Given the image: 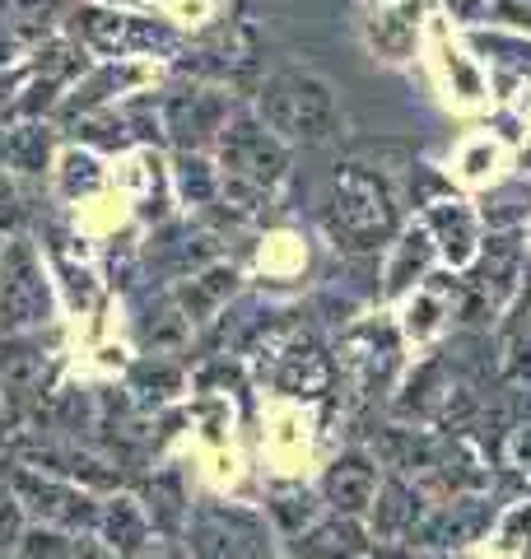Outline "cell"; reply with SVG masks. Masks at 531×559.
<instances>
[{"mask_svg": "<svg viewBox=\"0 0 531 559\" xmlns=\"http://www.w3.org/2000/svg\"><path fill=\"white\" fill-rule=\"evenodd\" d=\"M215 164L220 205H228L238 219H252L290 178V145L257 117V108H234L215 140Z\"/></svg>", "mask_w": 531, "mask_h": 559, "instance_id": "6da1fadb", "label": "cell"}, {"mask_svg": "<svg viewBox=\"0 0 531 559\" xmlns=\"http://www.w3.org/2000/svg\"><path fill=\"white\" fill-rule=\"evenodd\" d=\"M322 229L341 252H378L401 234V197L382 168L341 164L322 197Z\"/></svg>", "mask_w": 531, "mask_h": 559, "instance_id": "7a4b0ae2", "label": "cell"}, {"mask_svg": "<svg viewBox=\"0 0 531 559\" xmlns=\"http://www.w3.org/2000/svg\"><path fill=\"white\" fill-rule=\"evenodd\" d=\"M252 108L285 145H327L341 135V98H335L331 80L317 75L312 66L271 70Z\"/></svg>", "mask_w": 531, "mask_h": 559, "instance_id": "3957f363", "label": "cell"}, {"mask_svg": "<svg viewBox=\"0 0 531 559\" xmlns=\"http://www.w3.org/2000/svg\"><path fill=\"white\" fill-rule=\"evenodd\" d=\"M70 38L84 51H98L108 61H140V57H173L182 47V33L164 20H145L121 5H80L70 14Z\"/></svg>", "mask_w": 531, "mask_h": 559, "instance_id": "277c9868", "label": "cell"}, {"mask_svg": "<svg viewBox=\"0 0 531 559\" xmlns=\"http://www.w3.org/2000/svg\"><path fill=\"white\" fill-rule=\"evenodd\" d=\"M51 308H57V289L38 248L24 238L0 242V331L5 336L43 331L51 322Z\"/></svg>", "mask_w": 531, "mask_h": 559, "instance_id": "5b68a950", "label": "cell"}, {"mask_svg": "<svg viewBox=\"0 0 531 559\" xmlns=\"http://www.w3.org/2000/svg\"><path fill=\"white\" fill-rule=\"evenodd\" d=\"M275 527L266 513L234 509V503H197L187 518V555L191 559H275Z\"/></svg>", "mask_w": 531, "mask_h": 559, "instance_id": "8992f818", "label": "cell"}, {"mask_svg": "<svg viewBox=\"0 0 531 559\" xmlns=\"http://www.w3.org/2000/svg\"><path fill=\"white\" fill-rule=\"evenodd\" d=\"M5 489L20 499V509L28 522L38 527H57V532H84L98 522V503L88 489H80L75 480L51 476L38 466H14L5 476Z\"/></svg>", "mask_w": 531, "mask_h": 559, "instance_id": "52a82bcc", "label": "cell"}, {"mask_svg": "<svg viewBox=\"0 0 531 559\" xmlns=\"http://www.w3.org/2000/svg\"><path fill=\"white\" fill-rule=\"evenodd\" d=\"M228 112H234V98L224 90H210V84H191V90H177L158 103L164 135L177 150H215Z\"/></svg>", "mask_w": 531, "mask_h": 559, "instance_id": "ba28073f", "label": "cell"}, {"mask_svg": "<svg viewBox=\"0 0 531 559\" xmlns=\"http://www.w3.org/2000/svg\"><path fill=\"white\" fill-rule=\"evenodd\" d=\"M424 28H429V5L424 0H382V5H368L364 14V43L387 66L411 61Z\"/></svg>", "mask_w": 531, "mask_h": 559, "instance_id": "9c48e42d", "label": "cell"}, {"mask_svg": "<svg viewBox=\"0 0 531 559\" xmlns=\"http://www.w3.org/2000/svg\"><path fill=\"white\" fill-rule=\"evenodd\" d=\"M271 388L285 396H322L335 382V364L327 359V349H317L308 336L285 331V336L271 341Z\"/></svg>", "mask_w": 531, "mask_h": 559, "instance_id": "30bf717a", "label": "cell"}, {"mask_svg": "<svg viewBox=\"0 0 531 559\" xmlns=\"http://www.w3.org/2000/svg\"><path fill=\"white\" fill-rule=\"evenodd\" d=\"M522 280V248L518 238H489L481 261L467 280V308L462 318H475V312H494Z\"/></svg>", "mask_w": 531, "mask_h": 559, "instance_id": "8fae6325", "label": "cell"}, {"mask_svg": "<svg viewBox=\"0 0 531 559\" xmlns=\"http://www.w3.org/2000/svg\"><path fill=\"white\" fill-rule=\"evenodd\" d=\"M378 485H382L378 457H374V452L350 448V452H341V457L327 466V476H322V503H327L331 513L359 518V513H368V503H374Z\"/></svg>", "mask_w": 531, "mask_h": 559, "instance_id": "7c38bea8", "label": "cell"}, {"mask_svg": "<svg viewBox=\"0 0 531 559\" xmlns=\"http://www.w3.org/2000/svg\"><path fill=\"white\" fill-rule=\"evenodd\" d=\"M489 527V499L481 495H457L452 503H442V509L424 513L420 527L411 536V546H424V550H457V546H471L475 536Z\"/></svg>", "mask_w": 531, "mask_h": 559, "instance_id": "4fadbf2b", "label": "cell"}, {"mask_svg": "<svg viewBox=\"0 0 531 559\" xmlns=\"http://www.w3.org/2000/svg\"><path fill=\"white\" fill-rule=\"evenodd\" d=\"M368 546L374 540H368L359 518L331 513V518H317L308 532L290 536V559H364Z\"/></svg>", "mask_w": 531, "mask_h": 559, "instance_id": "5bb4252c", "label": "cell"}, {"mask_svg": "<svg viewBox=\"0 0 531 559\" xmlns=\"http://www.w3.org/2000/svg\"><path fill=\"white\" fill-rule=\"evenodd\" d=\"M140 509H145L154 536H168L177 540L187 532V518H191V495L182 485V471H150L145 480H140Z\"/></svg>", "mask_w": 531, "mask_h": 559, "instance_id": "9a60e30c", "label": "cell"}, {"mask_svg": "<svg viewBox=\"0 0 531 559\" xmlns=\"http://www.w3.org/2000/svg\"><path fill=\"white\" fill-rule=\"evenodd\" d=\"M94 532H98V540H103V546H108L117 559H135L140 550L150 546V536H154L145 509H140V499H131V495L103 499V503H98Z\"/></svg>", "mask_w": 531, "mask_h": 559, "instance_id": "2e32d148", "label": "cell"}, {"mask_svg": "<svg viewBox=\"0 0 531 559\" xmlns=\"http://www.w3.org/2000/svg\"><path fill=\"white\" fill-rule=\"evenodd\" d=\"M234 289H238V271L234 266H224V261H210V266L201 271H191L182 285L173 289V304L182 308V318L197 326V322H210L215 312L234 299Z\"/></svg>", "mask_w": 531, "mask_h": 559, "instance_id": "e0dca14e", "label": "cell"}, {"mask_svg": "<svg viewBox=\"0 0 531 559\" xmlns=\"http://www.w3.org/2000/svg\"><path fill=\"white\" fill-rule=\"evenodd\" d=\"M424 229L434 234L438 252L452 261V266H467L475 257V229H481V219H475V210L457 197H442L429 205V215H424Z\"/></svg>", "mask_w": 531, "mask_h": 559, "instance_id": "ac0fdd59", "label": "cell"}, {"mask_svg": "<svg viewBox=\"0 0 531 559\" xmlns=\"http://www.w3.org/2000/svg\"><path fill=\"white\" fill-rule=\"evenodd\" d=\"M368 513H374V536L378 540H411L415 527H420V518H424V499L401 476H392V480L378 485Z\"/></svg>", "mask_w": 531, "mask_h": 559, "instance_id": "d6986e66", "label": "cell"}, {"mask_svg": "<svg viewBox=\"0 0 531 559\" xmlns=\"http://www.w3.org/2000/svg\"><path fill=\"white\" fill-rule=\"evenodd\" d=\"M438 439H429L424 429H405V425H387L378 429L374 439V457L378 466H392V471H424L429 476L434 462H438Z\"/></svg>", "mask_w": 531, "mask_h": 559, "instance_id": "ffe728a7", "label": "cell"}, {"mask_svg": "<svg viewBox=\"0 0 531 559\" xmlns=\"http://www.w3.org/2000/svg\"><path fill=\"white\" fill-rule=\"evenodd\" d=\"M0 164L20 178H43L51 164V127H43V117H28L20 127H10L0 140Z\"/></svg>", "mask_w": 531, "mask_h": 559, "instance_id": "44dd1931", "label": "cell"}, {"mask_svg": "<svg viewBox=\"0 0 531 559\" xmlns=\"http://www.w3.org/2000/svg\"><path fill=\"white\" fill-rule=\"evenodd\" d=\"M173 191L182 205H220V164L205 150H177L173 159Z\"/></svg>", "mask_w": 531, "mask_h": 559, "instance_id": "7402d4cb", "label": "cell"}, {"mask_svg": "<svg viewBox=\"0 0 531 559\" xmlns=\"http://www.w3.org/2000/svg\"><path fill=\"white\" fill-rule=\"evenodd\" d=\"M127 392L140 411H158L164 401H173L182 392V369L168 359V355H145L131 364V378H127Z\"/></svg>", "mask_w": 531, "mask_h": 559, "instance_id": "603a6c76", "label": "cell"}, {"mask_svg": "<svg viewBox=\"0 0 531 559\" xmlns=\"http://www.w3.org/2000/svg\"><path fill=\"white\" fill-rule=\"evenodd\" d=\"M471 47L504 75H531V33L522 28H471Z\"/></svg>", "mask_w": 531, "mask_h": 559, "instance_id": "cb8c5ba5", "label": "cell"}, {"mask_svg": "<svg viewBox=\"0 0 531 559\" xmlns=\"http://www.w3.org/2000/svg\"><path fill=\"white\" fill-rule=\"evenodd\" d=\"M266 518H271V527L280 536H298L322 518V503H317V495L304 485H280V489H271V499H266Z\"/></svg>", "mask_w": 531, "mask_h": 559, "instance_id": "d4e9b609", "label": "cell"}, {"mask_svg": "<svg viewBox=\"0 0 531 559\" xmlns=\"http://www.w3.org/2000/svg\"><path fill=\"white\" fill-rule=\"evenodd\" d=\"M429 261H434V234L424 229V224H415V229H405V234L397 238L392 266H387V294L411 289L415 280L429 271Z\"/></svg>", "mask_w": 531, "mask_h": 559, "instance_id": "484cf974", "label": "cell"}, {"mask_svg": "<svg viewBox=\"0 0 531 559\" xmlns=\"http://www.w3.org/2000/svg\"><path fill=\"white\" fill-rule=\"evenodd\" d=\"M448 392H452V382H448V373H442V364H424V369L411 378L405 396L397 401V415H405V419H411V415L415 419H438Z\"/></svg>", "mask_w": 531, "mask_h": 559, "instance_id": "4316f807", "label": "cell"}, {"mask_svg": "<svg viewBox=\"0 0 531 559\" xmlns=\"http://www.w3.org/2000/svg\"><path fill=\"white\" fill-rule=\"evenodd\" d=\"M429 33H434V43H438V61H442V70H448V80H452V94H457V98H467V103L485 98L489 84H485V75H481V66H475V57L457 51L442 24H429Z\"/></svg>", "mask_w": 531, "mask_h": 559, "instance_id": "83f0119b", "label": "cell"}, {"mask_svg": "<svg viewBox=\"0 0 531 559\" xmlns=\"http://www.w3.org/2000/svg\"><path fill=\"white\" fill-rule=\"evenodd\" d=\"M57 191L66 201H84L94 197V191H103V164L94 159L88 150H66L57 159Z\"/></svg>", "mask_w": 531, "mask_h": 559, "instance_id": "f1b7e54d", "label": "cell"}, {"mask_svg": "<svg viewBox=\"0 0 531 559\" xmlns=\"http://www.w3.org/2000/svg\"><path fill=\"white\" fill-rule=\"evenodd\" d=\"M28 527V518L20 509V499L5 489V480H0V559L14 555V546H20V536Z\"/></svg>", "mask_w": 531, "mask_h": 559, "instance_id": "f546056e", "label": "cell"}, {"mask_svg": "<svg viewBox=\"0 0 531 559\" xmlns=\"http://www.w3.org/2000/svg\"><path fill=\"white\" fill-rule=\"evenodd\" d=\"M494 201H504V210H494V215H485V219L499 224V229H504V224H522V219L531 215V187H522V182L504 187Z\"/></svg>", "mask_w": 531, "mask_h": 559, "instance_id": "4dcf8cb0", "label": "cell"}, {"mask_svg": "<svg viewBox=\"0 0 531 559\" xmlns=\"http://www.w3.org/2000/svg\"><path fill=\"white\" fill-rule=\"evenodd\" d=\"M504 550H512V555H531V503H518L508 518H504Z\"/></svg>", "mask_w": 531, "mask_h": 559, "instance_id": "1f68e13d", "label": "cell"}, {"mask_svg": "<svg viewBox=\"0 0 531 559\" xmlns=\"http://www.w3.org/2000/svg\"><path fill=\"white\" fill-rule=\"evenodd\" d=\"M424 5L448 14V20H457V24H481L494 14V0H424Z\"/></svg>", "mask_w": 531, "mask_h": 559, "instance_id": "d6a6232c", "label": "cell"}, {"mask_svg": "<svg viewBox=\"0 0 531 559\" xmlns=\"http://www.w3.org/2000/svg\"><path fill=\"white\" fill-rule=\"evenodd\" d=\"M20 219H24L20 191H14L10 182H0V234H5V229H20Z\"/></svg>", "mask_w": 531, "mask_h": 559, "instance_id": "836d02e7", "label": "cell"}, {"mask_svg": "<svg viewBox=\"0 0 531 559\" xmlns=\"http://www.w3.org/2000/svg\"><path fill=\"white\" fill-rule=\"evenodd\" d=\"M508 452H512V462H518L522 471H531V419H522V425L512 429V439H508Z\"/></svg>", "mask_w": 531, "mask_h": 559, "instance_id": "e575fe53", "label": "cell"}, {"mask_svg": "<svg viewBox=\"0 0 531 559\" xmlns=\"http://www.w3.org/2000/svg\"><path fill=\"white\" fill-rule=\"evenodd\" d=\"M135 559H187V546H182V540H168V536H158V540H150V546L140 550Z\"/></svg>", "mask_w": 531, "mask_h": 559, "instance_id": "d590c367", "label": "cell"}, {"mask_svg": "<svg viewBox=\"0 0 531 559\" xmlns=\"http://www.w3.org/2000/svg\"><path fill=\"white\" fill-rule=\"evenodd\" d=\"M70 559H117L103 540H94V536H75V550H70Z\"/></svg>", "mask_w": 531, "mask_h": 559, "instance_id": "8d00e7d4", "label": "cell"}, {"mask_svg": "<svg viewBox=\"0 0 531 559\" xmlns=\"http://www.w3.org/2000/svg\"><path fill=\"white\" fill-rule=\"evenodd\" d=\"M485 164H494V145H471L467 150V173H485Z\"/></svg>", "mask_w": 531, "mask_h": 559, "instance_id": "74e56055", "label": "cell"}, {"mask_svg": "<svg viewBox=\"0 0 531 559\" xmlns=\"http://www.w3.org/2000/svg\"><path fill=\"white\" fill-rule=\"evenodd\" d=\"M368 5H382V0H368Z\"/></svg>", "mask_w": 531, "mask_h": 559, "instance_id": "f35d334b", "label": "cell"}]
</instances>
